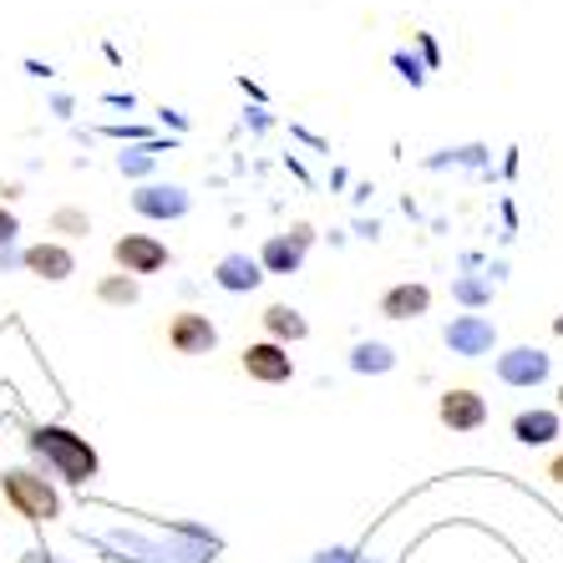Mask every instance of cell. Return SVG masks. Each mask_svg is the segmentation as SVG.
<instances>
[{
    "label": "cell",
    "mask_w": 563,
    "mask_h": 563,
    "mask_svg": "<svg viewBox=\"0 0 563 563\" xmlns=\"http://www.w3.org/2000/svg\"><path fill=\"white\" fill-rule=\"evenodd\" d=\"M26 446H31V457L52 472V477H62V483H92L97 477L92 442L77 432H66V427H36V432L26 437Z\"/></svg>",
    "instance_id": "6da1fadb"
},
{
    "label": "cell",
    "mask_w": 563,
    "mask_h": 563,
    "mask_svg": "<svg viewBox=\"0 0 563 563\" xmlns=\"http://www.w3.org/2000/svg\"><path fill=\"white\" fill-rule=\"evenodd\" d=\"M0 487H5V503H11L21 518H31V523H52L56 512H62V503H56V487L41 477V472L21 467V472H5L0 477Z\"/></svg>",
    "instance_id": "7a4b0ae2"
},
{
    "label": "cell",
    "mask_w": 563,
    "mask_h": 563,
    "mask_svg": "<svg viewBox=\"0 0 563 563\" xmlns=\"http://www.w3.org/2000/svg\"><path fill=\"white\" fill-rule=\"evenodd\" d=\"M112 254H118V264L128 269V275H157V269L168 264V250H163L157 239H147V234L118 239V244H112Z\"/></svg>",
    "instance_id": "3957f363"
},
{
    "label": "cell",
    "mask_w": 563,
    "mask_h": 563,
    "mask_svg": "<svg viewBox=\"0 0 563 563\" xmlns=\"http://www.w3.org/2000/svg\"><path fill=\"white\" fill-rule=\"evenodd\" d=\"M493 341H498V330H493V320H483V314H457V320L446 325L452 355H487Z\"/></svg>",
    "instance_id": "277c9868"
},
{
    "label": "cell",
    "mask_w": 563,
    "mask_h": 563,
    "mask_svg": "<svg viewBox=\"0 0 563 563\" xmlns=\"http://www.w3.org/2000/svg\"><path fill=\"white\" fill-rule=\"evenodd\" d=\"M168 341L178 355H209L219 345V330H213L209 314H178L168 325Z\"/></svg>",
    "instance_id": "5b68a950"
},
{
    "label": "cell",
    "mask_w": 563,
    "mask_h": 563,
    "mask_svg": "<svg viewBox=\"0 0 563 563\" xmlns=\"http://www.w3.org/2000/svg\"><path fill=\"white\" fill-rule=\"evenodd\" d=\"M310 229H295V234H275L269 244H264V254H260V264L269 269V275H295L300 269V260H305V250H310Z\"/></svg>",
    "instance_id": "8992f818"
},
{
    "label": "cell",
    "mask_w": 563,
    "mask_h": 563,
    "mask_svg": "<svg viewBox=\"0 0 563 563\" xmlns=\"http://www.w3.org/2000/svg\"><path fill=\"white\" fill-rule=\"evenodd\" d=\"M132 209L143 219H184L188 213V194L178 184H147L132 194Z\"/></svg>",
    "instance_id": "52a82bcc"
},
{
    "label": "cell",
    "mask_w": 563,
    "mask_h": 563,
    "mask_svg": "<svg viewBox=\"0 0 563 563\" xmlns=\"http://www.w3.org/2000/svg\"><path fill=\"white\" fill-rule=\"evenodd\" d=\"M244 371H250L254 380H264V386H279V380L295 376V361H289L285 345L260 341V345H250V351H244Z\"/></svg>",
    "instance_id": "ba28073f"
},
{
    "label": "cell",
    "mask_w": 563,
    "mask_h": 563,
    "mask_svg": "<svg viewBox=\"0 0 563 563\" xmlns=\"http://www.w3.org/2000/svg\"><path fill=\"white\" fill-rule=\"evenodd\" d=\"M437 417H442V427H452V432H477L487 421V401L477 391H446Z\"/></svg>",
    "instance_id": "9c48e42d"
},
{
    "label": "cell",
    "mask_w": 563,
    "mask_h": 563,
    "mask_svg": "<svg viewBox=\"0 0 563 563\" xmlns=\"http://www.w3.org/2000/svg\"><path fill=\"white\" fill-rule=\"evenodd\" d=\"M498 376L508 386H538V380H549V355L533 345H518V351L498 355Z\"/></svg>",
    "instance_id": "30bf717a"
},
{
    "label": "cell",
    "mask_w": 563,
    "mask_h": 563,
    "mask_svg": "<svg viewBox=\"0 0 563 563\" xmlns=\"http://www.w3.org/2000/svg\"><path fill=\"white\" fill-rule=\"evenodd\" d=\"M260 260H250V254H223L219 269H213V285L229 289V295H244V289H260Z\"/></svg>",
    "instance_id": "8fae6325"
},
{
    "label": "cell",
    "mask_w": 563,
    "mask_h": 563,
    "mask_svg": "<svg viewBox=\"0 0 563 563\" xmlns=\"http://www.w3.org/2000/svg\"><path fill=\"white\" fill-rule=\"evenodd\" d=\"M427 305H432V289L427 285H396V289H386L380 314L386 320H417V314H427Z\"/></svg>",
    "instance_id": "7c38bea8"
},
{
    "label": "cell",
    "mask_w": 563,
    "mask_h": 563,
    "mask_svg": "<svg viewBox=\"0 0 563 563\" xmlns=\"http://www.w3.org/2000/svg\"><path fill=\"white\" fill-rule=\"evenodd\" d=\"M31 269V275L41 279H66L71 269H77V260L62 250V244H36V250H26V260H21Z\"/></svg>",
    "instance_id": "4fadbf2b"
},
{
    "label": "cell",
    "mask_w": 563,
    "mask_h": 563,
    "mask_svg": "<svg viewBox=\"0 0 563 563\" xmlns=\"http://www.w3.org/2000/svg\"><path fill=\"white\" fill-rule=\"evenodd\" d=\"M512 437L523 446H543L559 437V417L553 411H518V421H512Z\"/></svg>",
    "instance_id": "5bb4252c"
},
{
    "label": "cell",
    "mask_w": 563,
    "mask_h": 563,
    "mask_svg": "<svg viewBox=\"0 0 563 563\" xmlns=\"http://www.w3.org/2000/svg\"><path fill=\"white\" fill-rule=\"evenodd\" d=\"M264 330L275 335V345H285V341H305V320H300V310H289V305H269L264 310Z\"/></svg>",
    "instance_id": "9a60e30c"
},
{
    "label": "cell",
    "mask_w": 563,
    "mask_h": 563,
    "mask_svg": "<svg viewBox=\"0 0 563 563\" xmlns=\"http://www.w3.org/2000/svg\"><path fill=\"white\" fill-rule=\"evenodd\" d=\"M351 366H355V371H391V366H396V355H391V345L371 341V345H355Z\"/></svg>",
    "instance_id": "2e32d148"
},
{
    "label": "cell",
    "mask_w": 563,
    "mask_h": 563,
    "mask_svg": "<svg viewBox=\"0 0 563 563\" xmlns=\"http://www.w3.org/2000/svg\"><path fill=\"white\" fill-rule=\"evenodd\" d=\"M97 295H102L107 305H132V300H137V279L112 275V279H102V285H97Z\"/></svg>",
    "instance_id": "e0dca14e"
},
{
    "label": "cell",
    "mask_w": 563,
    "mask_h": 563,
    "mask_svg": "<svg viewBox=\"0 0 563 563\" xmlns=\"http://www.w3.org/2000/svg\"><path fill=\"white\" fill-rule=\"evenodd\" d=\"M153 168V153H122V173H147Z\"/></svg>",
    "instance_id": "ac0fdd59"
},
{
    "label": "cell",
    "mask_w": 563,
    "mask_h": 563,
    "mask_svg": "<svg viewBox=\"0 0 563 563\" xmlns=\"http://www.w3.org/2000/svg\"><path fill=\"white\" fill-rule=\"evenodd\" d=\"M457 295L467 305H477V300H487V285H477V279H457Z\"/></svg>",
    "instance_id": "d6986e66"
},
{
    "label": "cell",
    "mask_w": 563,
    "mask_h": 563,
    "mask_svg": "<svg viewBox=\"0 0 563 563\" xmlns=\"http://www.w3.org/2000/svg\"><path fill=\"white\" fill-rule=\"evenodd\" d=\"M15 234H21V223H15V213L0 209V250H5V244H11Z\"/></svg>",
    "instance_id": "ffe728a7"
},
{
    "label": "cell",
    "mask_w": 563,
    "mask_h": 563,
    "mask_svg": "<svg viewBox=\"0 0 563 563\" xmlns=\"http://www.w3.org/2000/svg\"><path fill=\"white\" fill-rule=\"evenodd\" d=\"M52 223H56V229H77V234H87V219H81V213H71V209H62Z\"/></svg>",
    "instance_id": "44dd1931"
},
{
    "label": "cell",
    "mask_w": 563,
    "mask_h": 563,
    "mask_svg": "<svg viewBox=\"0 0 563 563\" xmlns=\"http://www.w3.org/2000/svg\"><path fill=\"white\" fill-rule=\"evenodd\" d=\"M314 563H371V559H355V553H345V549H325Z\"/></svg>",
    "instance_id": "7402d4cb"
},
{
    "label": "cell",
    "mask_w": 563,
    "mask_h": 563,
    "mask_svg": "<svg viewBox=\"0 0 563 563\" xmlns=\"http://www.w3.org/2000/svg\"><path fill=\"white\" fill-rule=\"evenodd\" d=\"M21 563H52V559H46V553H26V559H21Z\"/></svg>",
    "instance_id": "603a6c76"
},
{
    "label": "cell",
    "mask_w": 563,
    "mask_h": 563,
    "mask_svg": "<svg viewBox=\"0 0 563 563\" xmlns=\"http://www.w3.org/2000/svg\"><path fill=\"white\" fill-rule=\"evenodd\" d=\"M553 477H559V483H563V457H559V462H553Z\"/></svg>",
    "instance_id": "cb8c5ba5"
},
{
    "label": "cell",
    "mask_w": 563,
    "mask_h": 563,
    "mask_svg": "<svg viewBox=\"0 0 563 563\" xmlns=\"http://www.w3.org/2000/svg\"><path fill=\"white\" fill-rule=\"evenodd\" d=\"M553 330H559V335H563V314H559V320H553Z\"/></svg>",
    "instance_id": "d4e9b609"
},
{
    "label": "cell",
    "mask_w": 563,
    "mask_h": 563,
    "mask_svg": "<svg viewBox=\"0 0 563 563\" xmlns=\"http://www.w3.org/2000/svg\"><path fill=\"white\" fill-rule=\"evenodd\" d=\"M559 401H563V391H559Z\"/></svg>",
    "instance_id": "484cf974"
}]
</instances>
